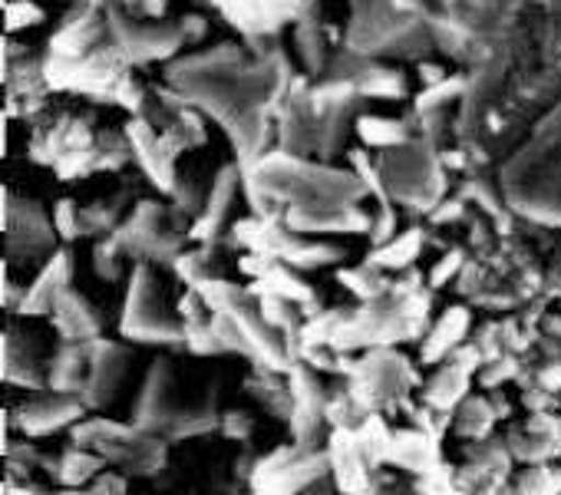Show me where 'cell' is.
<instances>
[{
    "label": "cell",
    "mask_w": 561,
    "mask_h": 495,
    "mask_svg": "<svg viewBox=\"0 0 561 495\" xmlns=\"http://www.w3.org/2000/svg\"><path fill=\"white\" fill-rule=\"evenodd\" d=\"M420 80H423V87H436V83L446 80V70L436 67V64H420Z\"/></svg>",
    "instance_id": "obj_12"
},
{
    "label": "cell",
    "mask_w": 561,
    "mask_h": 495,
    "mask_svg": "<svg viewBox=\"0 0 561 495\" xmlns=\"http://www.w3.org/2000/svg\"><path fill=\"white\" fill-rule=\"evenodd\" d=\"M354 133L360 136V142H364V146H370V149H383V152L400 149V146H407V142H410V126H407L403 119L377 116V113H370V116H357Z\"/></svg>",
    "instance_id": "obj_5"
},
{
    "label": "cell",
    "mask_w": 561,
    "mask_h": 495,
    "mask_svg": "<svg viewBox=\"0 0 561 495\" xmlns=\"http://www.w3.org/2000/svg\"><path fill=\"white\" fill-rule=\"evenodd\" d=\"M110 37L126 54L129 64H149V60H169L185 47V37L179 24H133L129 14L119 4H110Z\"/></svg>",
    "instance_id": "obj_3"
},
{
    "label": "cell",
    "mask_w": 561,
    "mask_h": 495,
    "mask_svg": "<svg viewBox=\"0 0 561 495\" xmlns=\"http://www.w3.org/2000/svg\"><path fill=\"white\" fill-rule=\"evenodd\" d=\"M416 238H420V234H416V231H410V234H403V238L390 241L387 248H380L377 262H387L390 268H403L407 262H413V258H416V248H420V241H416Z\"/></svg>",
    "instance_id": "obj_9"
},
{
    "label": "cell",
    "mask_w": 561,
    "mask_h": 495,
    "mask_svg": "<svg viewBox=\"0 0 561 495\" xmlns=\"http://www.w3.org/2000/svg\"><path fill=\"white\" fill-rule=\"evenodd\" d=\"M54 314H57V324L67 337H90L100 331V314L77 295H64L54 304Z\"/></svg>",
    "instance_id": "obj_6"
},
{
    "label": "cell",
    "mask_w": 561,
    "mask_h": 495,
    "mask_svg": "<svg viewBox=\"0 0 561 495\" xmlns=\"http://www.w3.org/2000/svg\"><path fill=\"white\" fill-rule=\"evenodd\" d=\"M377 165L387 192L403 205H430L443 188L439 169L423 142H407L400 149H390L377 159Z\"/></svg>",
    "instance_id": "obj_2"
},
{
    "label": "cell",
    "mask_w": 561,
    "mask_h": 495,
    "mask_svg": "<svg viewBox=\"0 0 561 495\" xmlns=\"http://www.w3.org/2000/svg\"><path fill=\"white\" fill-rule=\"evenodd\" d=\"M123 11H142V0H119Z\"/></svg>",
    "instance_id": "obj_14"
},
{
    "label": "cell",
    "mask_w": 561,
    "mask_h": 495,
    "mask_svg": "<svg viewBox=\"0 0 561 495\" xmlns=\"http://www.w3.org/2000/svg\"><path fill=\"white\" fill-rule=\"evenodd\" d=\"M165 8H169V0H142V14L149 21H159L165 14Z\"/></svg>",
    "instance_id": "obj_13"
},
{
    "label": "cell",
    "mask_w": 561,
    "mask_h": 495,
    "mask_svg": "<svg viewBox=\"0 0 561 495\" xmlns=\"http://www.w3.org/2000/svg\"><path fill=\"white\" fill-rule=\"evenodd\" d=\"M357 90L360 96H374V100H397L407 93V83H403V73L400 70H390L383 64H374L367 60L364 70L357 73Z\"/></svg>",
    "instance_id": "obj_7"
},
{
    "label": "cell",
    "mask_w": 561,
    "mask_h": 495,
    "mask_svg": "<svg viewBox=\"0 0 561 495\" xmlns=\"http://www.w3.org/2000/svg\"><path fill=\"white\" fill-rule=\"evenodd\" d=\"M179 31L185 37V44H198L208 37V21L202 14H185V18H179Z\"/></svg>",
    "instance_id": "obj_11"
},
{
    "label": "cell",
    "mask_w": 561,
    "mask_h": 495,
    "mask_svg": "<svg viewBox=\"0 0 561 495\" xmlns=\"http://www.w3.org/2000/svg\"><path fill=\"white\" fill-rule=\"evenodd\" d=\"M44 18L47 14H44V8H37V0H11V4H8V27H11V34L27 31L34 24H41Z\"/></svg>",
    "instance_id": "obj_10"
},
{
    "label": "cell",
    "mask_w": 561,
    "mask_h": 495,
    "mask_svg": "<svg viewBox=\"0 0 561 495\" xmlns=\"http://www.w3.org/2000/svg\"><path fill=\"white\" fill-rule=\"evenodd\" d=\"M538 133L531 152L522 156L525 162L512 169L508 195L528 215L561 225V113Z\"/></svg>",
    "instance_id": "obj_1"
},
{
    "label": "cell",
    "mask_w": 561,
    "mask_h": 495,
    "mask_svg": "<svg viewBox=\"0 0 561 495\" xmlns=\"http://www.w3.org/2000/svg\"><path fill=\"white\" fill-rule=\"evenodd\" d=\"M126 334L136 337H159V341H172L179 337V327L172 321V314L165 311V301L159 295V285L149 272L136 275V285L129 291V304H126Z\"/></svg>",
    "instance_id": "obj_4"
},
{
    "label": "cell",
    "mask_w": 561,
    "mask_h": 495,
    "mask_svg": "<svg viewBox=\"0 0 561 495\" xmlns=\"http://www.w3.org/2000/svg\"><path fill=\"white\" fill-rule=\"evenodd\" d=\"M295 54L301 57V64L311 70V73H324L331 57H328V41H324V31L321 24L314 21H301L298 31H295Z\"/></svg>",
    "instance_id": "obj_8"
}]
</instances>
